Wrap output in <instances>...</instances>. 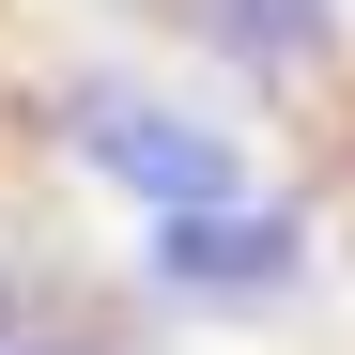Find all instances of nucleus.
Masks as SVG:
<instances>
[{
  "label": "nucleus",
  "mask_w": 355,
  "mask_h": 355,
  "mask_svg": "<svg viewBox=\"0 0 355 355\" xmlns=\"http://www.w3.org/2000/svg\"><path fill=\"white\" fill-rule=\"evenodd\" d=\"M62 155L93 170L108 201H139V232H170V216H216V201H263V155L232 139L216 108L155 93V78H124V62H93V78L62 93Z\"/></svg>",
  "instance_id": "nucleus-1"
},
{
  "label": "nucleus",
  "mask_w": 355,
  "mask_h": 355,
  "mask_svg": "<svg viewBox=\"0 0 355 355\" xmlns=\"http://www.w3.org/2000/svg\"><path fill=\"white\" fill-rule=\"evenodd\" d=\"M155 293H186V309H278V293H309V201L263 186V201H216V216H170L139 232Z\"/></svg>",
  "instance_id": "nucleus-2"
},
{
  "label": "nucleus",
  "mask_w": 355,
  "mask_h": 355,
  "mask_svg": "<svg viewBox=\"0 0 355 355\" xmlns=\"http://www.w3.org/2000/svg\"><path fill=\"white\" fill-rule=\"evenodd\" d=\"M186 31L216 62H248V78H324V46H340L324 0H186Z\"/></svg>",
  "instance_id": "nucleus-3"
},
{
  "label": "nucleus",
  "mask_w": 355,
  "mask_h": 355,
  "mask_svg": "<svg viewBox=\"0 0 355 355\" xmlns=\"http://www.w3.org/2000/svg\"><path fill=\"white\" fill-rule=\"evenodd\" d=\"M0 355H62V340H0Z\"/></svg>",
  "instance_id": "nucleus-4"
}]
</instances>
